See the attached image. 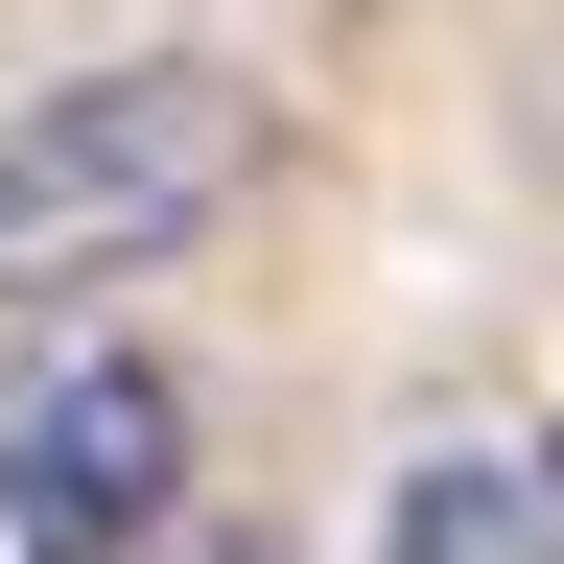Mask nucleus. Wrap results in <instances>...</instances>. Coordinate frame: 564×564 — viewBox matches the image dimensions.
Listing matches in <instances>:
<instances>
[{"label":"nucleus","mask_w":564,"mask_h":564,"mask_svg":"<svg viewBox=\"0 0 564 564\" xmlns=\"http://www.w3.org/2000/svg\"><path fill=\"white\" fill-rule=\"evenodd\" d=\"M165 518H188V400L141 352H47L0 400V541L24 564H141Z\"/></svg>","instance_id":"nucleus-2"},{"label":"nucleus","mask_w":564,"mask_h":564,"mask_svg":"<svg viewBox=\"0 0 564 564\" xmlns=\"http://www.w3.org/2000/svg\"><path fill=\"white\" fill-rule=\"evenodd\" d=\"M236 188H259V70H212V47H141V70L24 95V118H0V329L188 259Z\"/></svg>","instance_id":"nucleus-1"},{"label":"nucleus","mask_w":564,"mask_h":564,"mask_svg":"<svg viewBox=\"0 0 564 564\" xmlns=\"http://www.w3.org/2000/svg\"><path fill=\"white\" fill-rule=\"evenodd\" d=\"M400 564H564V447H423Z\"/></svg>","instance_id":"nucleus-3"}]
</instances>
